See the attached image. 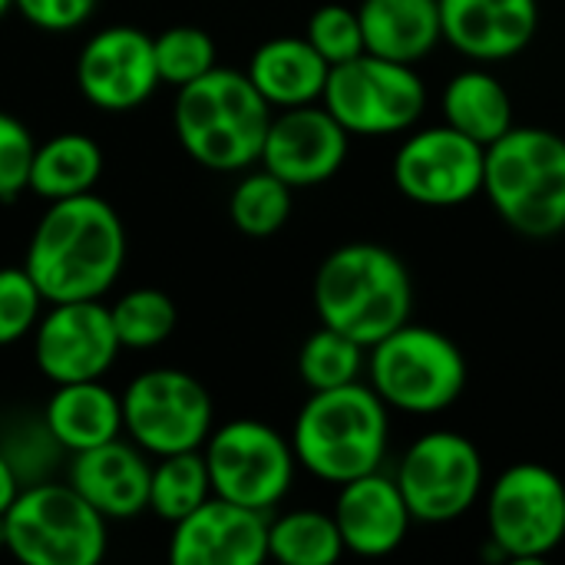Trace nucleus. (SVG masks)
Listing matches in <instances>:
<instances>
[{
    "instance_id": "obj_1",
    "label": "nucleus",
    "mask_w": 565,
    "mask_h": 565,
    "mask_svg": "<svg viewBox=\"0 0 565 565\" xmlns=\"http://www.w3.org/2000/svg\"><path fill=\"white\" fill-rule=\"evenodd\" d=\"M126 262V228L116 209L93 195L46 202L30 242L23 268L43 301L103 298Z\"/></svg>"
},
{
    "instance_id": "obj_2",
    "label": "nucleus",
    "mask_w": 565,
    "mask_h": 565,
    "mask_svg": "<svg viewBox=\"0 0 565 565\" xmlns=\"http://www.w3.org/2000/svg\"><path fill=\"white\" fill-rule=\"evenodd\" d=\"M414 278L397 252L377 242L334 248L315 275V311L321 324L371 348L411 321Z\"/></svg>"
},
{
    "instance_id": "obj_3",
    "label": "nucleus",
    "mask_w": 565,
    "mask_h": 565,
    "mask_svg": "<svg viewBox=\"0 0 565 565\" xmlns=\"http://www.w3.org/2000/svg\"><path fill=\"white\" fill-rule=\"evenodd\" d=\"M391 411L371 384L311 391L295 417L291 450L298 467L324 483H348L381 470L387 457Z\"/></svg>"
},
{
    "instance_id": "obj_4",
    "label": "nucleus",
    "mask_w": 565,
    "mask_h": 565,
    "mask_svg": "<svg viewBox=\"0 0 565 565\" xmlns=\"http://www.w3.org/2000/svg\"><path fill=\"white\" fill-rule=\"evenodd\" d=\"M179 146L205 169L238 172L262 159L271 106L252 86L248 73L215 66L189 86H179L172 106Z\"/></svg>"
},
{
    "instance_id": "obj_5",
    "label": "nucleus",
    "mask_w": 565,
    "mask_h": 565,
    "mask_svg": "<svg viewBox=\"0 0 565 565\" xmlns=\"http://www.w3.org/2000/svg\"><path fill=\"white\" fill-rule=\"evenodd\" d=\"M483 195L523 238L565 232V139L553 129L513 126L487 146Z\"/></svg>"
},
{
    "instance_id": "obj_6",
    "label": "nucleus",
    "mask_w": 565,
    "mask_h": 565,
    "mask_svg": "<svg viewBox=\"0 0 565 565\" xmlns=\"http://www.w3.org/2000/svg\"><path fill=\"white\" fill-rule=\"evenodd\" d=\"M367 377L387 411L434 417L463 397L470 371L454 338L407 321L367 348Z\"/></svg>"
},
{
    "instance_id": "obj_7",
    "label": "nucleus",
    "mask_w": 565,
    "mask_h": 565,
    "mask_svg": "<svg viewBox=\"0 0 565 565\" xmlns=\"http://www.w3.org/2000/svg\"><path fill=\"white\" fill-rule=\"evenodd\" d=\"M3 523V550L26 565H96L106 553V520L70 483L23 487Z\"/></svg>"
},
{
    "instance_id": "obj_8",
    "label": "nucleus",
    "mask_w": 565,
    "mask_h": 565,
    "mask_svg": "<svg viewBox=\"0 0 565 565\" xmlns=\"http://www.w3.org/2000/svg\"><path fill=\"white\" fill-rule=\"evenodd\" d=\"M321 106L351 136H397L420 122L427 86L414 63L361 53L328 70Z\"/></svg>"
},
{
    "instance_id": "obj_9",
    "label": "nucleus",
    "mask_w": 565,
    "mask_h": 565,
    "mask_svg": "<svg viewBox=\"0 0 565 565\" xmlns=\"http://www.w3.org/2000/svg\"><path fill=\"white\" fill-rule=\"evenodd\" d=\"M490 546L503 563H543L565 543V483L543 463L507 467L487 493Z\"/></svg>"
},
{
    "instance_id": "obj_10",
    "label": "nucleus",
    "mask_w": 565,
    "mask_h": 565,
    "mask_svg": "<svg viewBox=\"0 0 565 565\" xmlns=\"http://www.w3.org/2000/svg\"><path fill=\"white\" fill-rule=\"evenodd\" d=\"M202 447L212 493L232 503L271 513L295 483L298 460L291 440L262 420H228L215 427Z\"/></svg>"
},
{
    "instance_id": "obj_11",
    "label": "nucleus",
    "mask_w": 565,
    "mask_h": 565,
    "mask_svg": "<svg viewBox=\"0 0 565 565\" xmlns=\"http://www.w3.org/2000/svg\"><path fill=\"white\" fill-rule=\"evenodd\" d=\"M122 430L142 454L169 457L199 450L212 434V394L179 367H152L122 391Z\"/></svg>"
},
{
    "instance_id": "obj_12",
    "label": "nucleus",
    "mask_w": 565,
    "mask_h": 565,
    "mask_svg": "<svg viewBox=\"0 0 565 565\" xmlns=\"http://www.w3.org/2000/svg\"><path fill=\"white\" fill-rule=\"evenodd\" d=\"M483 477V457L470 437L457 430H430L407 447L394 480L414 523L447 526L477 507Z\"/></svg>"
},
{
    "instance_id": "obj_13",
    "label": "nucleus",
    "mask_w": 565,
    "mask_h": 565,
    "mask_svg": "<svg viewBox=\"0 0 565 565\" xmlns=\"http://www.w3.org/2000/svg\"><path fill=\"white\" fill-rule=\"evenodd\" d=\"M487 146L440 122L411 132L394 156L397 192L424 209H457L483 195Z\"/></svg>"
},
{
    "instance_id": "obj_14",
    "label": "nucleus",
    "mask_w": 565,
    "mask_h": 565,
    "mask_svg": "<svg viewBox=\"0 0 565 565\" xmlns=\"http://www.w3.org/2000/svg\"><path fill=\"white\" fill-rule=\"evenodd\" d=\"M122 344L109 308L93 301H53L33 328V361L50 384L99 381L119 358Z\"/></svg>"
},
{
    "instance_id": "obj_15",
    "label": "nucleus",
    "mask_w": 565,
    "mask_h": 565,
    "mask_svg": "<svg viewBox=\"0 0 565 565\" xmlns=\"http://www.w3.org/2000/svg\"><path fill=\"white\" fill-rule=\"evenodd\" d=\"M79 93L106 113L142 106L159 89L152 36L139 26H106L93 33L76 56Z\"/></svg>"
},
{
    "instance_id": "obj_16",
    "label": "nucleus",
    "mask_w": 565,
    "mask_h": 565,
    "mask_svg": "<svg viewBox=\"0 0 565 565\" xmlns=\"http://www.w3.org/2000/svg\"><path fill=\"white\" fill-rule=\"evenodd\" d=\"M348 146L351 132L324 106L308 103L271 116L258 162L291 189H308L341 172Z\"/></svg>"
},
{
    "instance_id": "obj_17",
    "label": "nucleus",
    "mask_w": 565,
    "mask_h": 565,
    "mask_svg": "<svg viewBox=\"0 0 565 565\" xmlns=\"http://www.w3.org/2000/svg\"><path fill=\"white\" fill-rule=\"evenodd\" d=\"M268 513L209 497L172 523L169 559L175 565H258L268 559Z\"/></svg>"
},
{
    "instance_id": "obj_18",
    "label": "nucleus",
    "mask_w": 565,
    "mask_h": 565,
    "mask_svg": "<svg viewBox=\"0 0 565 565\" xmlns=\"http://www.w3.org/2000/svg\"><path fill=\"white\" fill-rule=\"evenodd\" d=\"M440 33L477 63L520 56L540 30V0H437Z\"/></svg>"
},
{
    "instance_id": "obj_19",
    "label": "nucleus",
    "mask_w": 565,
    "mask_h": 565,
    "mask_svg": "<svg viewBox=\"0 0 565 565\" xmlns=\"http://www.w3.org/2000/svg\"><path fill=\"white\" fill-rule=\"evenodd\" d=\"M331 516L338 523L344 553L364 559H381L401 550L414 523L397 480L381 470L341 483Z\"/></svg>"
},
{
    "instance_id": "obj_20",
    "label": "nucleus",
    "mask_w": 565,
    "mask_h": 565,
    "mask_svg": "<svg viewBox=\"0 0 565 565\" xmlns=\"http://www.w3.org/2000/svg\"><path fill=\"white\" fill-rule=\"evenodd\" d=\"M149 477L152 467L146 463L139 447L122 444L119 437L79 454H70L66 483L109 523V520H132L149 510Z\"/></svg>"
},
{
    "instance_id": "obj_21",
    "label": "nucleus",
    "mask_w": 565,
    "mask_h": 565,
    "mask_svg": "<svg viewBox=\"0 0 565 565\" xmlns=\"http://www.w3.org/2000/svg\"><path fill=\"white\" fill-rule=\"evenodd\" d=\"M328 70L324 56L305 36H275L252 53L245 73L268 106L291 109L321 103Z\"/></svg>"
},
{
    "instance_id": "obj_22",
    "label": "nucleus",
    "mask_w": 565,
    "mask_h": 565,
    "mask_svg": "<svg viewBox=\"0 0 565 565\" xmlns=\"http://www.w3.org/2000/svg\"><path fill=\"white\" fill-rule=\"evenodd\" d=\"M43 420L66 454H79L122 434V401L103 384V377L53 384Z\"/></svg>"
},
{
    "instance_id": "obj_23",
    "label": "nucleus",
    "mask_w": 565,
    "mask_h": 565,
    "mask_svg": "<svg viewBox=\"0 0 565 565\" xmlns=\"http://www.w3.org/2000/svg\"><path fill=\"white\" fill-rule=\"evenodd\" d=\"M364 50L397 63H417L444 43L437 0H361Z\"/></svg>"
},
{
    "instance_id": "obj_24",
    "label": "nucleus",
    "mask_w": 565,
    "mask_h": 565,
    "mask_svg": "<svg viewBox=\"0 0 565 565\" xmlns=\"http://www.w3.org/2000/svg\"><path fill=\"white\" fill-rule=\"evenodd\" d=\"M444 122L460 129L480 146L497 142L503 132L516 126L513 119V96L503 86L500 76H493L483 66H470L457 73L440 96Z\"/></svg>"
},
{
    "instance_id": "obj_25",
    "label": "nucleus",
    "mask_w": 565,
    "mask_h": 565,
    "mask_svg": "<svg viewBox=\"0 0 565 565\" xmlns=\"http://www.w3.org/2000/svg\"><path fill=\"white\" fill-rule=\"evenodd\" d=\"M103 172V149L86 132H60L33 149L26 189L43 202L93 192Z\"/></svg>"
},
{
    "instance_id": "obj_26",
    "label": "nucleus",
    "mask_w": 565,
    "mask_h": 565,
    "mask_svg": "<svg viewBox=\"0 0 565 565\" xmlns=\"http://www.w3.org/2000/svg\"><path fill=\"white\" fill-rule=\"evenodd\" d=\"M344 556V543L331 513L291 510L268 523V559L285 565H331Z\"/></svg>"
},
{
    "instance_id": "obj_27",
    "label": "nucleus",
    "mask_w": 565,
    "mask_h": 565,
    "mask_svg": "<svg viewBox=\"0 0 565 565\" xmlns=\"http://www.w3.org/2000/svg\"><path fill=\"white\" fill-rule=\"evenodd\" d=\"M212 497V480L205 457L199 450H182L159 457L149 477V510L169 526L185 520Z\"/></svg>"
},
{
    "instance_id": "obj_28",
    "label": "nucleus",
    "mask_w": 565,
    "mask_h": 565,
    "mask_svg": "<svg viewBox=\"0 0 565 565\" xmlns=\"http://www.w3.org/2000/svg\"><path fill=\"white\" fill-rule=\"evenodd\" d=\"M291 192L295 189L288 182H281L278 175H271L268 169L248 172L232 189L228 218L242 235L268 238V235L281 232L285 222L291 218V205H295Z\"/></svg>"
},
{
    "instance_id": "obj_29",
    "label": "nucleus",
    "mask_w": 565,
    "mask_h": 565,
    "mask_svg": "<svg viewBox=\"0 0 565 565\" xmlns=\"http://www.w3.org/2000/svg\"><path fill=\"white\" fill-rule=\"evenodd\" d=\"M367 367V348L354 338L321 324L298 351V374L308 391H331L361 381Z\"/></svg>"
},
{
    "instance_id": "obj_30",
    "label": "nucleus",
    "mask_w": 565,
    "mask_h": 565,
    "mask_svg": "<svg viewBox=\"0 0 565 565\" xmlns=\"http://www.w3.org/2000/svg\"><path fill=\"white\" fill-rule=\"evenodd\" d=\"M113 315V328L122 348L132 351H149L159 348L162 341H169V334L175 331V305L166 291L159 288H132L122 298H116L109 305Z\"/></svg>"
},
{
    "instance_id": "obj_31",
    "label": "nucleus",
    "mask_w": 565,
    "mask_h": 565,
    "mask_svg": "<svg viewBox=\"0 0 565 565\" xmlns=\"http://www.w3.org/2000/svg\"><path fill=\"white\" fill-rule=\"evenodd\" d=\"M152 56L159 70V83L169 86H189L209 70H215V40L202 26H169L159 36H152Z\"/></svg>"
},
{
    "instance_id": "obj_32",
    "label": "nucleus",
    "mask_w": 565,
    "mask_h": 565,
    "mask_svg": "<svg viewBox=\"0 0 565 565\" xmlns=\"http://www.w3.org/2000/svg\"><path fill=\"white\" fill-rule=\"evenodd\" d=\"M0 454L13 467L20 487H30V483H43L46 473L56 467V457H63L66 450L56 444L46 420L40 417V420H26V424L20 420L7 427L0 437Z\"/></svg>"
},
{
    "instance_id": "obj_33",
    "label": "nucleus",
    "mask_w": 565,
    "mask_h": 565,
    "mask_svg": "<svg viewBox=\"0 0 565 565\" xmlns=\"http://www.w3.org/2000/svg\"><path fill=\"white\" fill-rule=\"evenodd\" d=\"M305 40L324 56L328 66H338V63H348L364 50V30H361V17L354 7H344V3H324L311 13L308 20V30H305Z\"/></svg>"
},
{
    "instance_id": "obj_34",
    "label": "nucleus",
    "mask_w": 565,
    "mask_h": 565,
    "mask_svg": "<svg viewBox=\"0 0 565 565\" xmlns=\"http://www.w3.org/2000/svg\"><path fill=\"white\" fill-rule=\"evenodd\" d=\"M43 295L26 268H0V348L33 334Z\"/></svg>"
},
{
    "instance_id": "obj_35",
    "label": "nucleus",
    "mask_w": 565,
    "mask_h": 565,
    "mask_svg": "<svg viewBox=\"0 0 565 565\" xmlns=\"http://www.w3.org/2000/svg\"><path fill=\"white\" fill-rule=\"evenodd\" d=\"M33 149L30 129L17 116L0 113V202H13L26 189Z\"/></svg>"
},
{
    "instance_id": "obj_36",
    "label": "nucleus",
    "mask_w": 565,
    "mask_h": 565,
    "mask_svg": "<svg viewBox=\"0 0 565 565\" xmlns=\"http://www.w3.org/2000/svg\"><path fill=\"white\" fill-rule=\"evenodd\" d=\"M96 3L99 0H13L23 20H30L36 30H46V33L76 30L79 23L93 17Z\"/></svg>"
},
{
    "instance_id": "obj_37",
    "label": "nucleus",
    "mask_w": 565,
    "mask_h": 565,
    "mask_svg": "<svg viewBox=\"0 0 565 565\" xmlns=\"http://www.w3.org/2000/svg\"><path fill=\"white\" fill-rule=\"evenodd\" d=\"M20 490H23V487H20V480H17V473H13V467H10L7 457L0 454V516L10 510V503L17 500Z\"/></svg>"
},
{
    "instance_id": "obj_38",
    "label": "nucleus",
    "mask_w": 565,
    "mask_h": 565,
    "mask_svg": "<svg viewBox=\"0 0 565 565\" xmlns=\"http://www.w3.org/2000/svg\"><path fill=\"white\" fill-rule=\"evenodd\" d=\"M10 7H13V0H0V20L7 17V10H10Z\"/></svg>"
},
{
    "instance_id": "obj_39",
    "label": "nucleus",
    "mask_w": 565,
    "mask_h": 565,
    "mask_svg": "<svg viewBox=\"0 0 565 565\" xmlns=\"http://www.w3.org/2000/svg\"><path fill=\"white\" fill-rule=\"evenodd\" d=\"M7 543V523H3V516H0V546Z\"/></svg>"
}]
</instances>
